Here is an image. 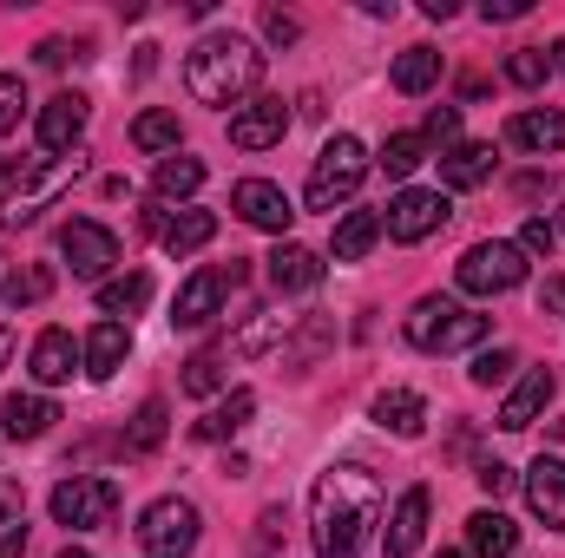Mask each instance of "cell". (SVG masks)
<instances>
[{"mask_svg": "<svg viewBox=\"0 0 565 558\" xmlns=\"http://www.w3.org/2000/svg\"><path fill=\"white\" fill-rule=\"evenodd\" d=\"M40 66H66V40H40Z\"/></svg>", "mask_w": 565, "mask_h": 558, "instance_id": "cell-48", "label": "cell"}, {"mask_svg": "<svg viewBox=\"0 0 565 558\" xmlns=\"http://www.w3.org/2000/svg\"><path fill=\"white\" fill-rule=\"evenodd\" d=\"M132 144L139 151H178V112H139L132 119Z\"/></svg>", "mask_w": 565, "mask_h": 558, "instance_id": "cell-33", "label": "cell"}, {"mask_svg": "<svg viewBox=\"0 0 565 558\" xmlns=\"http://www.w3.org/2000/svg\"><path fill=\"white\" fill-rule=\"evenodd\" d=\"M289 322H296V315H277V309H264L257 322H244L237 348H244V355H264V348H277L282 335H289Z\"/></svg>", "mask_w": 565, "mask_h": 558, "instance_id": "cell-35", "label": "cell"}, {"mask_svg": "<svg viewBox=\"0 0 565 558\" xmlns=\"http://www.w3.org/2000/svg\"><path fill=\"white\" fill-rule=\"evenodd\" d=\"M151 184H158V197H191L204 184V158H178L171 151V158H158V178Z\"/></svg>", "mask_w": 565, "mask_h": 558, "instance_id": "cell-30", "label": "cell"}, {"mask_svg": "<svg viewBox=\"0 0 565 558\" xmlns=\"http://www.w3.org/2000/svg\"><path fill=\"white\" fill-rule=\"evenodd\" d=\"M526 506H533V519H540L546 533H565V460L540 453V460L526 466Z\"/></svg>", "mask_w": 565, "mask_h": 558, "instance_id": "cell-13", "label": "cell"}, {"mask_svg": "<svg viewBox=\"0 0 565 558\" xmlns=\"http://www.w3.org/2000/svg\"><path fill=\"white\" fill-rule=\"evenodd\" d=\"M60 257L73 264V277L99 282L113 264H119V237H113L106 224H93V217H73V224L60 230Z\"/></svg>", "mask_w": 565, "mask_h": 558, "instance_id": "cell-9", "label": "cell"}, {"mask_svg": "<svg viewBox=\"0 0 565 558\" xmlns=\"http://www.w3.org/2000/svg\"><path fill=\"white\" fill-rule=\"evenodd\" d=\"M526 7H533V0H487V7H480V20H487V26H493V20H520Z\"/></svg>", "mask_w": 565, "mask_h": 558, "instance_id": "cell-45", "label": "cell"}, {"mask_svg": "<svg viewBox=\"0 0 565 558\" xmlns=\"http://www.w3.org/2000/svg\"><path fill=\"white\" fill-rule=\"evenodd\" d=\"M20 552H26V526H13V533L0 539V558H20Z\"/></svg>", "mask_w": 565, "mask_h": 558, "instance_id": "cell-49", "label": "cell"}, {"mask_svg": "<svg viewBox=\"0 0 565 558\" xmlns=\"http://www.w3.org/2000/svg\"><path fill=\"white\" fill-rule=\"evenodd\" d=\"M507 139L520 144V151H565V112H553V106H540V112H520L513 126H507Z\"/></svg>", "mask_w": 565, "mask_h": 558, "instance_id": "cell-23", "label": "cell"}, {"mask_svg": "<svg viewBox=\"0 0 565 558\" xmlns=\"http://www.w3.org/2000/svg\"><path fill=\"white\" fill-rule=\"evenodd\" d=\"M447 211H454V204H447L440 191H402V197L382 211V230H388L395 244H422V237H434V230L447 224Z\"/></svg>", "mask_w": 565, "mask_h": 558, "instance_id": "cell-10", "label": "cell"}, {"mask_svg": "<svg viewBox=\"0 0 565 558\" xmlns=\"http://www.w3.org/2000/svg\"><path fill=\"white\" fill-rule=\"evenodd\" d=\"M0 519L20 526V486H7V480H0Z\"/></svg>", "mask_w": 565, "mask_h": 558, "instance_id": "cell-47", "label": "cell"}, {"mask_svg": "<svg viewBox=\"0 0 565 558\" xmlns=\"http://www.w3.org/2000/svg\"><path fill=\"white\" fill-rule=\"evenodd\" d=\"M46 289H53V270H46V264H33L26 277H13L7 289H0V302H7V309H26V302H40Z\"/></svg>", "mask_w": 565, "mask_h": 558, "instance_id": "cell-39", "label": "cell"}, {"mask_svg": "<svg viewBox=\"0 0 565 558\" xmlns=\"http://www.w3.org/2000/svg\"><path fill=\"white\" fill-rule=\"evenodd\" d=\"M559 230H565V211H559Z\"/></svg>", "mask_w": 565, "mask_h": 558, "instance_id": "cell-57", "label": "cell"}, {"mask_svg": "<svg viewBox=\"0 0 565 558\" xmlns=\"http://www.w3.org/2000/svg\"><path fill=\"white\" fill-rule=\"evenodd\" d=\"M454 132H460V106H434V112H427V132H422V139H427V144H447Z\"/></svg>", "mask_w": 565, "mask_h": 558, "instance_id": "cell-43", "label": "cell"}, {"mask_svg": "<svg viewBox=\"0 0 565 558\" xmlns=\"http://www.w3.org/2000/svg\"><path fill=\"white\" fill-rule=\"evenodd\" d=\"M369 178V151L355 132H335V139L316 151V171H309V211H335L342 197H355V184Z\"/></svg>", "mask_w": 565, "mask_h": 558, "instance_id": "cell-4", "label": "cell"}, {"mask_svg": "<svg viewBox=\"0 0 565 558\" xmlns=\"http://www.w3.org/2000/svg\"><path fill=\"white\" fill-rule=\"evenodd\" d=\"M257 79H264V53L244 33H204L184 53V93L198 106H237Z\"/></svg>", "mask_w": 565, "mask_h": 558, "instance_id": "cell-2", "label": "cell"}, {"mask_svg": "<svg viewBox=\"0 0 565 558\" xmlns=\"http://www.w3.org/2000/svg\"><path fill=\"white\" fill-rule=\"evenodd\" d=\"M145 302H151V277L145 270H132V277H119V282H99V309L106 315H132Z\"/></svg>", "mask_w": 565, "mask_h": 558, "instance_id": "cell-31", "label": "cell"}, {"mask_svg": "<svg viewBox=\"0 0 565 558\" xmlns=\"http://www.w3.org/2000/svg\"><path fill=\"white\" fill-rule=\"evenodd\" d=\"M53 519H60L66 533H99V526H113V519H119V480H106V473H73V480H60V486H53Z\"/></svg>", "mask_w": 565, "mask_h": 558, "instance_id": "cell-5", "label": "cell"}, {"mask_svg": "<svg viewBox=\"0 0 565 558\" xmlns=\"http://www.w3.org/2000/svg\"><path fill=\"white\" fill-rule=\"evenodd\" d=\"M546 73H553V60H546L540 46H520V53H507V79H513V86H546Z\"/></svg>", "mask_w": 565, "mask_h": 558, "instance_id": "cell-38", "label": "cell"}, {"mask_svg": "<svg viewBox=\"0 0 565 558\" xmlns=\"http://www.w3.org/2000/svg\"><path fill=\"white\" fill-rule=\"evenodd\" d=\"M422 539H427V486H408V493L395 500V519H388V533H382V552L415 558Z\"/></svg>", "mask_w": 565, "mask_h": 558, "instance_id": "cell-17", "label": "cell"}, {"mask_svg": "<svg viewBox=\"0 0 565 558\" xmlns=\"http://www.w3.org/2000/svg\"><path fill=\"white\" fill-rule=\"evenodd\" d=\"M553 440H565V415H559V420H553Z\"/></svg>", "mask_w": 565, "mask_h": 558, "instance_id": "cell-53", "label": "cell"}, {"mask_svg": "<svg viewBox=\"0 0 565 558\" xmlns=\"http://www.w3.org/2000/svg\"><path fill=\"white\" fill-rule=\"evenodd\" d=\"M422 158H427V139H422V132H395V139L382 144V171H388V178H408V171H422Z\"/></svg>", "mask_w": 565, "mask_h": 558, "instance_id": "cell-34", "label": "cell"}, {"mask_svg": "<svg viewBox=\"0 0 565 558\" xmlns=\"http://www.w3.org/2000/svg\"><path fill=\"white\" fill-rule=\"evenodd\" d=\"M250 415H257V395H250V388H237V395H224L211 415L198 420V440H231V433H244V427H250Z\"/></svg>", "mask_w": 565, "mask_h": 558, "instance_id": "cell-27", "label": "cell"}, {"mask_svg": "<svg viewBox=\"0 0 565 558\" xmlns=\"http://www.w3.org/2000/svg\"><path fill=\"white\" fill-rule=\"evenodd\" d=\"M408 342L427 348V355L473 348V342H487V315H473V309H460V302H447V296H422V302L408 309Z\"/></svg>", "mask_w": 565, "mask_h": 558, "instance_id": "cell-3", "label": "cell"}, {"mask_svg": "<svg viewBox=\"0 0 565 558\" xmlns=\"http://www.w3.org/2000/svg\"><path fill=\"white\" fill-rule=\"evenodd\" d=\"M264 264H270V282H277L282 296H309V289L322 282V257H316V250H302V244H289V237H282Z\"/></svg>", "mask_w": 565, "mask_h": 558, "instance_id": "cell-18", "label": "cell"}, {"mask_svg": "<svg viewBox=\"0 0 565 558\" xmlns=\"http://www.w3.org/2000/svg\"><path fill=\"white\" fill-rule=\"evenodd\" d=\"M231 211L244 217V224H257V230H289L296 224V204L282 197V184H270V178H244L237 191H231Z\"/></svg>", "mask_w": 565, "mask_h": 558, "instance_id": "cell-11", "label": "cell"}, {"mask_svg": "<svg viewBox=\"0 0 565 558\" xmlns=\"http://www.w3.org/2000/svg\"><path fill=\"white\" fill-rule=\"evenodd\" d=\"M0 289H7V257H0Z\"/></svg>", "mask_w": 565, "mask_h": 558, "instance_id": "cell-55", "label": "cell"}, {"mask_svg": "<svg viewBox=\"0 0 565 558\" xmlns=\"http://www.w3.org/2000/svg\"><path fill=\"white\" fill-rule=\"evenodd\" d=\"M126 355H132L126 322H99V329L86 335V375H93V382H113V375L126 368Z\"/></svg>", "mask_w": 565, "mask_h": 558, "instance_id": "cell-20", "label": "cell"}, {"mask_svg": "<svg viewBox=\"0 0 565 558\" xmlns=\"http://www.w3.org/2000/svg\"><path fill=\"white\" fill-rule=\"evenodd\" d=\"M224 289H231V277H224V270H198V277L178 289V302H171V322H178V329H204V322L217 315Z\"/></svg>", "mask_w": 565, "mask_h": 558, "instance_id": "cell-16", "label": "cell"}, {"mask_svg": "<svg viewBox=\"0 0 565 558\" xmlns=\"http://www.w3.org/2000/svg\"><path fill=\"white\" fill-rule=\"evenodd\" d=\"M198 533H204V519H198V506H191V500H178V493L151 500V506H145V519H139L145 558H191V552H198Z\"/></svg>", "mask_w": 565, "mask_h": 558, "instance_id": "cell-6", "label": "cell"}, {"mask_svg": "<svg viewBox=\"0 0 565 558\" xmlns=\"http://www.w3.org/2000/svg\"><path fill=\"white\" fill-rule=\"evenodd\" d=\"M440 558H467V552H440Z\"/></svg>", "mask_w": 565, "mask_h": 558, "instance_id": "cell-56", "label": "cell"}, {"mask_svg": "<svg viewBox=\"0 0 565 558\" xmlns=\"http://www.w3.org/2000/svg\"><path fill=\"white\" fill-rule=\"evenodd\" d=\"M454 282L467 289V296H507V289H520L526 282V257H520V244H473L460 264H454Z\"/></svg>", "mask_w": 565, "mask_h": 558, "instance_id": "cell-8", "label": "cell"}, {"mask_svg": "<svg viewBox=\"0 0 565 558\" xmlns=\"http://www.w3.org/2000/svg\"><path fill=\"white\" fill-rule=\"evenodd\" d=\"M26 112V79L20 73H0V132H13Z\"/></svg>", "mask_w": 565, "mask_h": 558, "instance_id": "cell-40", "label": "cell"}, {"mask_svg": "<svg viewBox=\"0 0 565 558\" xmlns=\"http://www.w3.org/2000/svg\"><path fill=\"white\" fill-rule=\"evenodd\" d=\"M264 33H270L277 46H289V40H296V13H282V7H270V13H264Z\"/></svg>", "mask_w": 565, "mask_h": 558, "instance_id": "cell-44", "label": "cell"}, {"mask_svg": "<svg viewBox=\"0 0 565 558\" xmlns=\"http://www.w3.org/2000/svg\"><path fill=\"white\" fill-rule=\"evenodd\" d=\"M513 546H520V526L507 519V513H473L467 519V552H480V558H513Z\"/></svg>", "mask_w": 565, "mask_h": 558, "instance_id": "cell-24", "label": "cell"}, {"mask_svg": "<svg viewBox=\"0 0 565 558\" xmlns=\"http://www.w3.org/2000/svg\"><path fill=\"white\" fill-rule=\"evenodd\" d=\"M60 558H93V552H79V546H66V552H60Z\"/></svg>", "mask_w": 565, "mask_h": 558, "instance_id": "cell-54", "label": "cell"}, {"mask_svg": "<svg viewBox=\"0 0 565 558\" xmlns=\"http://www.w3.org/2000/svg\"><path fill=\"white\" fill-rule=\"evenodd\" d=\"M158 447H164V401H158V395H151V401H145L139 415H132V433H126V453H158Z\"/></svg>", "mask_w": 565, "mask_h": 558, "instance_id": "cell-32", "label": "cell"}, {"mask_svg": "<svg viewBox=\"0 0 565 558\" xmlns=\"http://www.w3.org/2000/svg\"><path fill=\"white\" fill-rule=\"evenodd\" d=\"M513 368H520V355L513 348H487V355H473V388H500V382H513Z\"/></svg>", "mask_w": 565, "mask_h": 558, "instance_id": "cell-37", "label": "cell"}, {"mask_svg": "<svg viewBox=\"0 0 565 558\" xmlns=\"http://www.w3.org/2000/svg\"><path fill=\"white\" fill-rule=\"evenodd\" d=\"M493 164H500V151H493L487 139L454 144V151L440 158V184H447V191H473V184H487V178H493Z\"/></svg>", "mask_w": 565, "mask_h": 558, "instance_id": "cell-19", "label": "cell"}, {"mask_svg": "<svg viewBox=\"0 0 565 558\" xmlns=\"http://www.w3.org/2000/svg\"><path fill=\"white\" fill-rule=\"evenodd\" d=\"M26 171H33L26 158H0V184H13V178H26Z\"/></svg>", "mask_w": 565, "mask_h": 558, "instance_id": "cell-50", "label": "cell"}, {"mask_svg": "<svg viewBox=\"0 0 565 558\" xmlns=\"http://www.w3.org/2000/svg\"><path fill=\"white\" fill-rule=\"evenodd\" d=\"M553 395H559V375H553V368H526V382H520V388L507 395V408H500V427H507V433H526L533 420L546 415Z\"/></svg>", "mask_w": 565, "mask_h": 558, "instance_id": "cell-15", "label": "cell"}, {"mask_svg": "<svg viewBox=\"0 0 565 558\" xmlns=\"http://www.w3.org/2000/svg\"><path fill=\"white\" fill-rule=\"evenodd\" d=\"M375 420H382L395 440H415L427 427V401L415 388H382V395H375Z\"/></svg>", "mask_w": 565, "mask_h": 558, "instance_id": "cell-21", "label": "cell"}, {"mask_svg": "<svg viewBox=\"0 0 565 558\" xmlns=\"http://www.w3.org/2000/svg\"><path fill=\"white\" fill-rule=\"evenodd\" d=\"M7 355H13V335H7V329H0V362H7Z\"/></svg>", "mask_w": 565, "mask_h": 558, "instance_id": "cell-51", "label": "cell"}, {"mask_svg": "<svg viewBox=\"0 0 565 558\" xmlns=\"http://www.w3.org/2000/svg\"><path fill=\"white\" fill-rule=\"evenodd\" d=\"M79 171H86V151H66V158H53V164H33V171L20 178V191L0 204V224H7V230L33 224V217H40V211H46V204H53V197H60Z\"/></svg>", "mask_w": 565, "mask_h": 558, "instance_id": "cell-7", "label": "cell"}, {"mask_svg": "<svg viewBox=\"0 0 565 558\" xmlns=\"http://www.w3.org/2000/svg\"><path fill=\"white\" fill-rule=\"evenodd\" d=\"M79 132H86V99L79 93H53L40 106V144L53 158H66V151H79Z\"/></svg>", "mask_w": 565, "mask_h": 558, "instance_id": "cell-14", "label": "cell"}, {"mask_svg": "<svg viewBox=\"0 0 565 558\" xmlns=\"http://www.w3.org/2000/svg\"><path fill=\"white\" fill-rule=\"evenodd\" d=\"M375 244H382V211H349L335 224V244L329 250H335V264H362Z\"/></svg>", "mask_w": 565, "mask_h": 558, "instance_id": "cell-25", "label": "cell"}, {"mask_svg": "<svg viewBox=\"0 0 565 558\" xmlns=\"http://www.w3.org/2000/svg\"><path fill=\"white\" fill-rule=\"evenodd\" d=\"M217 388H224V355H217V348L191 355V362H184V395L204 401V395H217Z\"/></svg>", "mask_w": 565, "mask_h": 558, "instance_id": "cell-36", "label": "cell"}, {"mask_svg": "<svg viewBox=\"0 0 565 558\" xmlns=\"http://www.w3.org/2000/svg\"><path fill=\"white\" fill-rule=\"evenodd\" d=\"M211 237H217V217H211V211H178V217L164 224V237H158V244H164L171 257H191V250H204Z\"/></svg>", "mask_w": 565, "mask_h": 558, "instance_id": "cell-28", "label": "cell"}, {"mask_svg": "<svg viewBox=\"0 0 565 558\" xmlns=\"http://www.w3.org/2000/svg\"><path fill=\"white\" fill-rule=\"evenodd\" d=\"M73 362H79L73 335L66 329H40V342H33V382L60 388V382H73Z\"/></svg>", "mask_w": 565, "mask_h": 558, "instance_id": "cell-22", "label": "cell"}, {"mask_svg": "<svg viewBox=\"0 0 565 558\" xmlns=\"http://www.w3.org/2000/svg\"><path fill=\"white\" fill-rule=\"evenodd\" d=\"M388 79H395V93H408V99H415V93H427V86L440 79V53H434V46H408V53L395 60V73H388Z\"/></svg>", "mask_w": 565, "mask_h": 558, "instance_id": "cell-29", "label": "cell"}, {"mask_svg": "<svg viewBox=\"0 0 565 558\" xmlns=\"http://www.w3.org/2000/svg\"><path fill=\"white\" fill-rule=\"evenodd\" d=\"M382 513V480L369 466H329L309 493V539H316V558H355L369 526Z\"/></svg>", "mask_w": 565, "mask_h": 558, "instance_id": "cell-1", "label": "cell"}, {"mask_svg": "<svg viewBox=\"0 0 565 558\" xmlns=\"http://www.w3.org/2000/svg\"><path fill=\"white\" fill-rule=\"evenodd\" d=\"M540 315H565V277H546V289H540Z\"/></svg>", "mask_w": 565, "mask_h": 558, "instance_id": "cell-46", "label": "cell"}, {"mask_svg": "<svg viewBox=\"0 0 565 558\" xmlns=\"http://www.w3.org/2000/svg\"><path fill=\"white\" fill-rule=\"evenodd\" d=\"M553 66H559V73H565V40H559V46H553Z\"/></svg>", "mask_w": 565, "mask_h": 558, "instance_id": "cell-52", "label": "cell"}, {"mask_svg": "<svg viewBox=\"0 0 565 558\" xmlns=\"http://www.w3.org/2000/svg\"><path fill=\"white\" fill-rule=\"evenodd\" d=\"M473 480H480V493H487V500H507V493H513V466H507V460H480V466H473Z\"/></svg>", "mask_w": 565, "mask_h": 558, "instance_id": "cell-42", "label": "cell"}, {"mask_svg": "<svg viewBox=\"0 0 565 558\" xmlns=\"http://www.w3.org/2000/svg\"><path fill=\"white\" fill-rule=\"evenodd\" d=\"M553 244H559V224L526 217V230H520V257H553Z\"/></svg>", "mask_w": 565, "mask_h": 558, "instance_id": "cell-41", "label": "cell"}, {"mask_svg": "<svg viewBox=\"0 0 565 558\" xmlns=\"http://www.w3.org/2000/svg\"><path fill=\"white\" fill-rule=\"evenodd\" d=\"M0 420H7V433H13V440H40V433L60 420V408H53L46 395H7Z\"/></svg>", "mask_w": 565, "mask_h": 558, "instance_id": "cell-26", "label": "cell"}, {"mask_svg": "<svg viewBox=\"0 0 565 558\" xmlns=\"http://www.w3.org/2000/svg\"><path fill=\"white\" fill-rule=\"evenodd\" d=\"M282 132H289V106L282 99H250V106L231 112V144L237 151H270V144H282Z\"/></svg>", "mask_w": 565, "mask_h": 558, "instance_id": "cell-12", "label": "cell"}]
</instances>
